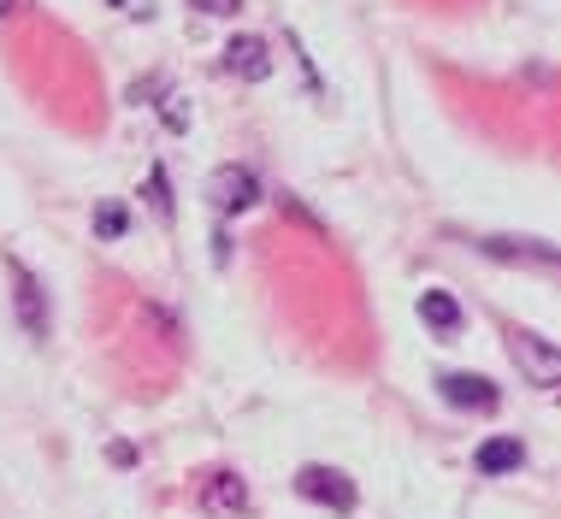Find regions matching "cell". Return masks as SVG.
Masks as SVG:
<instances>
[{
	"label": "cell",
	"mask_w": 561,
	"mask_h": 519,
	"mask_svg": "<svg viewBox=\"0 0 561 519\" xmlns=\"http://www.w3.org/2000/svg\"><path fill=\"white\" fill-rule=\"evenodd\" d=\"M508 355L526 372V384H538V390H550L561 378V348L550 337H538V331H508Z\"/></svg>",
	"instance_id": "cell-1"
},
{
	"label": "cell",
	"mask_w": 561,
	"mask_h": 519,
	"mask_svg": "<svg viewBox=\"0 0 561 519\" xmlns=\"http://www.w3.org/2000/svg\"><path fill=\"white\" fill-rule=\"evenodd\" d=\"M296 491L308 496V501H320V508H331V514L355 508V484H348L337 466H301L296 472Z\"/></svg>",
	"instance_id": "cell-2"
},
{
	"label": "cell",
	"mask_w": 561,
	"mask_h": 519,
	"mask_svg": "<svg viewBox=\"0 0 561 519\" xmlns=\"http://www.w3.org/2000/svg\"><path fill=\"white\" fill-rule=\"evenodd\" d=\"M202 508L214 519H249V484L237 472H207L202 478Z\"/></svg>",
	"instance_id": "cell-3"
},
{
	"label": "cell",
	"mask_w": 561,
	"mask_h": 519,
	"mask_svg": "<svg viewBox=\"0 0 561 519\" xmlns=\"http://www.w3.org/2000/svg\"><path fill=\"white\" fill-rule=\"evenodd\" d=\"M207 201H214L219 212H242L254 201V172L249 165H219V172L207 177Z\"/></svg>",
	"instance_id": "cell-4"
},
{
	"label": "cell",
	"mask_w": 561,
	"mask_h": 519,
	"mask_svg": "<svg viewBox=\"0 0 561 519\" xmlns=\"http://www.w3.org/2000/svg\"><path fill=\"white\" fill-rule=\"evenodd\" d=\"M12 301H19V325L30 337H48V296H42V284L24 266H12Z\"/></svg>",
	"instance_id": "cell-5"
},
{
	"label": "cell",
	"mask_w": 561,
	"mask_h": 519,
	"mask_svg": "<svg viewBox=\"0 0 561 519\" xmlns=\"http://www.w3.org/2000/svg\"><path fill=\"white\" fill-rule=\"evenodd\" d=\"M437 390H444V402L473 407V414H491V407H496V390L484 384V378H473V372H444V378H437Z\"/></svg>",
	"instance_id": "cell-6"
},
{
	"label": "cell",
	"mask_w": 561,
	"mask_h": 519,
	"mask_svg": "<svg viewBox=\"0 0 561 519\" xmlns=\"http://www.w3.org/2000/svg\"><path fill=\"white\" fill-rule=\"evenodd\" d=\"M225 71H237V78L261 83L266 71H272V48H266L261 36H237L231 48H225Z\"/></svg>",
	"instance_id": "cell-7"
},
{
	"label": "cell",
	"mask_w": 561,
	"mask_h": 519,
	"mask_svg": "<svg viewBox=\"0 0 561 519\" xmlns=\"http://www.w3.org/2000/svg\"><path fill=\"white\" fill-rule=\"evenodd\" d=\"M479 249L496 260H520V266H556V249L550 242H533V237H484Z\"/></svg>",
	"instance_id": "cell-8"
},
{
	"label": "cell",
	"mask_w": 561,
	"mask_h": 519,
	"mask_svg": "<svg viewBox=\"0 0 561 519\" xmlns=\"http://www.w3.org/2000/svg\"><path fill=\"white\" fill-rule=\"evenodd\" d=\"M420 319H426L437 337H455V331H461V308H455L449 289H426V296H420Z\"/></svg>",
	"instance_id": "cell-9"
},
{
	"label": "cell",
	"mask_w": 561,
	"mask_h": 519,
	"mask_svg": "<svg viewBox=\"0 0 561 519\" xmlns=\"http://www.w3.org/2000/svg\"><path fill=\"white\" fill-rule=\"evenodd\" d=\"M526 466V449L514 437H491L479 442V472H520Z\"/></svg>",
	"instance_id": "cell-10"
},
{
	"label": "cell",
	"mask_w": 561,
	"mask_h": 519,
	"mask_svg": "<svg viewBox=\"0 0 561 519\" xmlns=\"http://www.w3.org/2000/svg\"><path fill=\"white\" fill-rule=\"evenodd\" d=\"M148 201H154V212H160V219H165V212H172V201H165V177H160V172L148 177Z\"/></svg>",
	"instance_id": "cell-11"
},
{
	"label": "cell",
	"mask_w": 561,
	"mask_h": 519,
	"mask_svg": "<svg viewBox=\"0 0 561 519\" xmlns=\"http://www.w3.org/2000/svg\"><path fill=\"white\" fill-rule=\"evenodd\" d=\"M190 7H202V12H214V19H231V12L242 7V0H190Z\"/></svg>",
	"instance_id": "cell-12"
},
{
	"label": "cell",
	"mask_w": 561,
	"mask_h": 519,
	"mask_svg": "<svg viewBox=\"0 0 561 519\" xmlns=\"http://www.w3.org/2000/svg\"><path fill=\"white\" fill-rule=\"evenodd\" d=\"M118 231H125V212H118V207H101V237H118Z\"/></svg>",
	"instance_id": "cell-13"
},
{
	"label": "cell",
	"mask_w": 561,
	"mask_h": 519,
	"mask_svg": "<svg viewBox=\"0 0 561 519\" xmlns=\"http://www.w3.org/2000/svg\"><path fill=\"white\" fill-rule=\"evenodd\" d=\"M125 12H148V0H125Z\"/></svg>",
	"instance_id": "cell-14"
},
{
	"label": "cell",
	"mask_w": 561,
	"mask_h": 519,
	"mask_svg": "<svg viewBox=\"0 0 561 519\" xmlns=\"http://www.w3.org/2000/svg\"><path fill=\"white\" fill-rule=\"evenodd\" d=\"M0 12H7V0H0Z\"/></svg>",
	"instance_id": "cell-15"
}]
</instances>
